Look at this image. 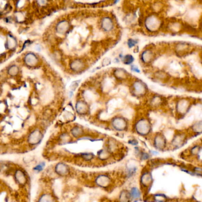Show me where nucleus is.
<instances>
[{"label":"nucleus","mask_w":202,"mask_h":202,"mask_svg":"<svg viewBox=\"0 0 202 202\" xmlns=\"http://www.w3.org/2000/svg\"><path fill=\"white\" fill-rule=\"evenodd\" d=\"M201 18V11L198 7H194L187 10L185 13L184 19L185 23L191 25L192 26L194 25L197 22H198Z\"/></svg>","instance_id":"obj_7"},{"label":"nucleus","mask_w":202,"mask_h":202,"mask_svg":"<svg viewBox=\"0 0 202 202\" xmlns=\"http://www.w3.org/2000/svg\"><path fill=\"white\" fill-rule=\"evenodd\" d=\"M76 109L79 113H85V111L86 112L87 106L84 103H83V102H79L76 105Z\"/></svg>","instance_id":"obj_32"},{"label":"nucleus","mask_w":202,"mask_h":202,"mask_svg":"<svg viewBox=\"0 0 202 202\" xmlns=\"http://www.w3.org/2000/svg\"><path fill=\"white\" fill-rule=\"evenodd\" d=\"M187 137L186 133L183 132H178L174 133L173 138L170 141L171 145L174 148H180L183 146L186 141Z\"/></svg>","instance_id":"obj_9"},{"label":"nucleus","mask_w":202,"mask_h":202,"mask_svg":"<svg viewBox=\"0 0 202 202\" xmlns=\"http://www.w3.org/2000/svg\"><path fill=\"white\" fill-rule=\"evenodd\" d=\"M165 20L161 14L153 12H148L142 20L144 30L149 35H155L164 30Z\"/></svg>","instance_id":"obj_1"},{"label":"nucleus","mask_w":202,"mask_h":202,"mask_svg":"<svg viewBox=\"0 0 202 202\" xmlns=\"http://www.w3.org/2000/svg\"><path fill=\"white\" fill-rule=\"evenodd\" d=\"M116 75L120 79H124L128 76V73L123 69H118L116 71Z\"/></svg>","instance_id":"obj_28"},{"label":"nucleus","mask_w":202,"mask_h":202,"mask_svg":"<svg viewBox=\"0 0 202 202\" xmlns=\"http://www.w3.org/2000/svg\"><path fill=\"white\" fill-rule=\"evenodd\" d=\"M194 173L198 175H202V167H195L193 169Z\"/></svg>","instance_id":"obj_36"},{"label":"nucleus","mask_w":202,"mask_h":202,"mask_svg":"<svg viewBox=\"0 0 202 202\" xmlns=\"http://www.w3.org/2000/svg\"><path fill=\"white\" fill-rule=\"evenodd\" d=\"M18 71H19V69L17 66H12L10 69H9V74H10V75H16V74H17L18 72Z\"/></svg>","instance_id":"obj_34"},{"label":"nucleus","mask_w":202,"mask_h":202,"mask_svg":"<svg viewBox=\"0 0 202 202\" xmlns=\"http://www.w3.org/2000/svg\"><path fill=\"white\" fill-rule=\"evenodd\" d=\"M166 199V197L161 194H155V196H154V200L157 201H165Z\"/></svg>","instance_id":"obj_33"},{"label":"nucleus","mask_w":202,"mask_h":202,"mask_svg":"<svg viewBox=\"0 0 202 202\" xmlns=\"http://www.w3.org/2000/svg\"><path fill=\"white\" fill-rule=\"evenodd\" d=\"M153 178L151 173L149 171H145L141 174L140 177V183L142 187L148 188L152 184Z\"/></svg>","instance_id":"obj_12"},{"label":"nucleus","mask_w":202,"mask_h":202,"mask_svg":"<svg viewBox=\"0 0 202 202\" xmlns=\"http://www.w3.org/2000/svg\"><path fill=\"white\" fill-rule=\"evenodd\" d=\"M161 55L159 53V49L154 45H149L145 47L139 54V59L144 66H151L156 58Z\"/></svg>","instance_id":"obj_2"},{"label":"nucleus","mask_w":202,"mask_h":202,"mask_svg":"<svg viewBox=\"0 0 202 202\" xmlns=\"http://www.w3.org/2000/svg\"><path fill=\"white\" fill-rule=\"evenodd\" d=\"M139 40L136 39H133V38H130L128 40L127 45L129 48L132 49L133 48H135L136 46V45L138 44Z\"/></svg>","instance_id":"obj_30"},{"label":"nucleus","mask_w":202,"mask_h":202,"mask_svg":"<svg viewBox=\"0 0 202 202\" xmlns=\"http://www.w3.org/2000/svg\"><path fill=\"white\" fill-rule=\"evenodd\" d=\"M167 139L164 135L161 133L155 134L153 138V145L158 150L162 151L167 147Z\"/></svg>","instance_id":"obj_10"},{"label":"nucleus","mask_w":202,"mask_h":202,"mask_svg":"<svg viewBox=\"0 0 202 202\" xmlns=\"http://www.w3.org/2000/svg\"><path fill=\"white\" fill-rule=\"evenodd\" d=\"M194 45L186 41H177L173 43L172 45V52L178 58L188 56L194 49Z\"/></svg>","instance_id":"obj_3"},{"label":"nucleus","mask_w":202,"mask_h":202,"mask_svg":"<svg viewBox=\"0 0 202 202\" xmlns=\"http://www.w3.org/2000/svg\"><path fill=\"white\" fill-rule=\"evenodd\" d=\"M150 154L145 152H142L141 153V158L142 160H147L149 159L150 158Z\"/></svg>","instance_id":"obj_35"},{"label":"nucleus","mask_w":202,"mask_h":202,"mask_svg":"<svg viewBox=\"0 0 202 202\" xmlns=\"http://www.w3.org/2000/svg\"><path fill=\"white\" fill-rule=\"evenodd\" d=\"M167 67H168L170 72L173 73H178L182 69L181 63L177 61H169Z\"/></svg>","instance_id":"obj_15"},{"label":"nucleus","mask_w":202,"mask_h":202,"mask_svg":"<svg viewBox=\"0 0 202 202\" xmlns=\"http://www.w3.org/2000/svg\"><path fill=\"white\" fill-rule=\"evenodd\" d=\"M191 105V100L188 98H180L175 102V112L180 116H184L187 114Z\"/></svg>","instance_id":"obj_5"},{"label":"nucleus","mask_w":202,"mask_h":202,"mask_svg":"<svg viewBox=\"0 0 202 202\" xmlns=\"http://www.w3.org/2000/svg\"><path fill=\"white\" fill-rule=\"evenodd\" d=\"M164 30L172 35H178L185 31V23L180 19L171 17L165 21Z\"/></svg>","instance_id":"obj_4"},{"label":"nucleus","mask_w":202,"mask_h":202,"mask_svg":"<svg viewBox=\"0 0 202 202\" xmlns=\"http://www.w3.org/2000/svg\"><path fill=\"white\" fill-rule=\"evenodd\" d=\"M135 61V58L132 55L127 54L123 57V62L125 65H131Z\"/></svg>","instance_id":"obj_27"},{"label":"nucleus","mask_w":202,"mask_h":202,"mask_svg":"<svg viewBox=\"0 0 202 202\" xmlns=\"http://www.w3.org/2000/svg\"><path fill=\"white\" fill-rule=\"evenodd\" d=\"M165 5L164 3H163L159 0L158 1H155L153 3V4L151 6V12L161 14V12L164 11L165 10Z\"/></svg>","instance_id":"obj_17"},{"label":"nucleus","mask_w":202,"mask_h":202,"mask_svg":"<svg viewBox=\"0 0 202 202\" xmlns=\"http://www.w3.org/2000/svg\"><path fill=\"white\" fill-rule=\"evenodd\" d=\"M16 178L19 183L20 184H25L26 178L24 174L21 171H17L16 173Z\"/></svg>","instance_id":"obj_29"},{"label":"nucleus","mask_w":202,"mask_h":202,"mask_svg":"<svg viewBox=\"0 0 202 202\" xmlns=\"http://www.w3.org/2000/svg\"><path fill=\"white\" fill-rule=\"evenodd\" d=\"M102 27L106 31H109L112 30L113 28V23L112 20L109 19V18H105L102 21Z\"/></svg>","instance_id":"obj_22"},{"label":"nucleus","mask_w":202,"mask_h":202,"mask_svg":"<svg viewBox=\"0 0 202 202\" xmlns=\"http://www.w3.org/2000/svg\"><path fill=\"white\" fill-rule=\"evenodd\" d=\"M129 143L131 144H132V145H138V142L136 141V140H131L130 142H129Z\"/></svg>","instance_id":"obj_40"},{"label":"nucleus","mask_w":202,"mask_h":202,"mask_svg":"<svg viewBox=\"0 0 202 202\" xmlns=\"http://www.w3.org/2000/svg\"><path fill=\"white\" fill-rule=\"evenodd\" d=\"M130 194L131 198L133 199H138L141 197V193L137 187H132L131 188Z\"/></svg>","instance_id":"obj_24"},{"label":"nucleus","mask_w":202,"mask_h":202,"mask_svg":"<svg viewBox=\"0 0 202 202\" xmlns=\"http://www.w3.org/2000/svg\"><path fill=\"white\" fill-rule=\"evenodd\" d=\"M120 200H122V201H129V198H131V194H130V193H128L127 191L124 190L120 194Z\"/></svg>","instance_id":"obj_31"},{"label":"nucleus","mask_w":202,"mask_h":202,"mask_svg":"<svg viewBox=\"0 0 202 202\" xmlns=\"http://www.w3.org/2000/svg\"><path fill=\"white\" fill-rule=\"evenodd\" d=\"M191 71L194 76L198 79H202V62H194L191 63Z\"/></svg>","instance_id":"obj_13"},{"label":"nucleus","mask_w":202,"mask_h":202,"mask_svg":"<svg viewBox=\"0 0 202 202\" xmlns=\"http://www.w3.org/2000/svg\"><path fill=\"white\" fill-rule=\"evenodd\" d=\"M84 158L85 159H90L92 158V156L91 154H86V155H84Z\"/></svg>","instance_id":"obj_39"},{"label":"nucleus","mask_w":202,"mask_h":202,"mask_svg":"<svg viewBox=\"0 0 202 202\" xmlns=\"http://www.w3.org/2000/svg\"><path fill=\"white\" fill-rule=\"evenodd\" d=\"M154 79L160 82H166L170 79V74L163 69H156L152 74Z\"/></svg>","instance_id":"obj_11"},{"label":"nucleus","mask_w":202,"mask_h":202,"mask_svg":"<svg viewBox=\"0 0 202 202\" xmlns=\"http://www.w3.org/2000/svg\"><path fill=\"white\" fill-rule=\"evenodd\" d=\"M56 172L59 173V174L65 175V174H66L68 170L67 168V167L65 165L63 164H60L56 165Z\"/></svg>","instance_id":"obj_26"},{"label":"nucleus","mask_w":202,"mask_h":202,"mask_svg":"<svg viewBox=\"0 0 202 202\" xmlns=\"http://www.w3.org/2000/svg\"><path fill=\"white\" fill-rule=\"evenodd\" d=\"M201 61L202 62V53H201Z\"/></svg>","instance_id":"obj_41"},{"label":"nucleus","mask_w":202,"mask_h":202,"mask_svg":"<svg viewBox=\"0 0 202 202\" xmlns=\"http://www.w3.org/2000/svg\"><path fill=\"white\" fill-rule=\"evenodd\" d=\"M135 131L141 136H148L152 131L150 121L146 118H141L135 124Z\"/></svg>","instance_id":"obj_6"},{"label":"nucleus","mask_w":202,"mask_h":202,"mask_svg":"<svg viewBox=\"0 0 202 202\" xmlns=\"http://www.w3.org/2000/svg\"><path fill=\"white\" fill-rule=\"evenodd\" d=\"M68 28V23L66 21L61 22L57 26V29L59 33L65 32Z\"/></svg>","instance_id":"obj_25"},{"label":"nucleus","mask_w":202,"mask_h":202,"mask_svg":"<svg viewBox=\"0 0 202 202\" xmlns=\"http://www.w3.org/2000/svg\"><path fill=\"white\" fill-rule=\"evenodd\" d=\"M113 125L117 130L123 131L126 128L127 122L122 118H117L113 120Z\"/></svg>","instance_id":"obj_16"},{"label":"nucleus","mask_w":202,"mask_h":202,"mask_svg":"<svg viewBox=\"0 0 202 202\" xmlns=\"http://www.w3.org/2000/svg\"><path fill=\"white\" fill-rule=\"evenodd\" d=\"M149 106L154 108H157L161 107L164 102V99L159 95H155L151 97L149 99Z\"/></svg>","instance_id":"obj_14"},{"label":"nucleus","mask_w":202,"mask_h":202,"mask_svg":"<svg viewBox=\"0 0 202 202\" xmlns=\"http://www.w3.org/2000/svg\"><path fill=\"white\" fill-rule=\"evenodd\" d=\"M96 183L100 186L105 187L109 185L110 183V180L107 176L105 175H101L97 178Z\"/></svg>","instance_id":"obj_19"},{"label":"nucleus","mask_w":202,"mask_h":202,"mask_svg":"<svg viewBox=\"0 0 202 202\" xmlns=\"http://www.w3.org/2000/svg\"><path fill=\"white\" fill-rule=\"evenodd\" d=\"M44 166H45V164H40L37 165V166L34 168V170H36V171H40L42 170V169L43 168Z\"/></svg>","instance_id":"obj_38"},{"label":"nucleus","mask_w":202,"mask_h":202,"mask_svg":"<svg viewBox=\"0 0 202 202\" xmlns=\"http://www.w3.org/2000/svg\"><path fill=\"white\" fill-rule=\"evenodd\" d=\"M133 93L138 97H142L145 95L148 91V87L146 84L140 79L135 80L132 87Z\"/></svg>","instance_id":"obj_8"},{"label":"nucleus","mask_w":202,"mask_h":202,"mask_svg":"<svg viewBox=\"0 0 202 202\" xmlns=\"http://www.w3.org/2000/svg\"><path fill=\"white\" fill-rule=\"evenodd\" d=\"M40 139H41L40 132L38 131H35V132H33L29 136V141L30 143L33 144H35L38 143V142H39L40 140Z\"/></svg>","instance_id":"obj_21"},{"label":"nucleus","mask_w":202,"mask_h":202,"mask_svg":"<svg viewBox=\"0 0 202 202\" xmlns=\"http://www.w3.org/2000/svg\"><path fill=\"white\" fill-rule=\"evenodd\" d=\"M131 70L134 72H136V73H141V70L139 68L138 66H137L136 65H133L131 66Z\"/></svg>","instance_id":"obj_37"},{"label":"nucleus","mask_w":202,"mask_h":202,"mask_svg":"<svg viewBox=\"0 0 202 202\" xmlns=\"http://www.w3.org/2000/svg\"><path fill=\"white\" fill-rule=\"evenodd\" d=\"M201 150V146L200 145H194L188 150L190 155L192 157H196L198 155Z\"/></svg>","instance_id":"obj_23"},{"label":"nucleus","mask_w":202,"mask_h":202,"mask_svg":"<svg viewBox=\"0 0 202 202\" xmlns=\"http://www.w3.org/2000/svg\"><path fill=\"white\" fill-rule=\"evenodd\" d=\"M191 132L194 134L202 133V120L193 122L190 126Z\"/></svg>","instance_id":"obj_18"},{"label":"nucleus","mask_w":202,"mask_h":202,"mask_svg":"<svg viewBox=\"0 0 202 202\" xmlns=\"http://www.w3.org/2000/svg\"><path fill=\"white\" fill-rule=\"evenodd\" d=\"M25 61L26 64L29 66H33L35 65L38 62L37 57L33 53H29L27 54L25 58Z\"/></svg>","instance_id":"obj_20"}]
</instances>
